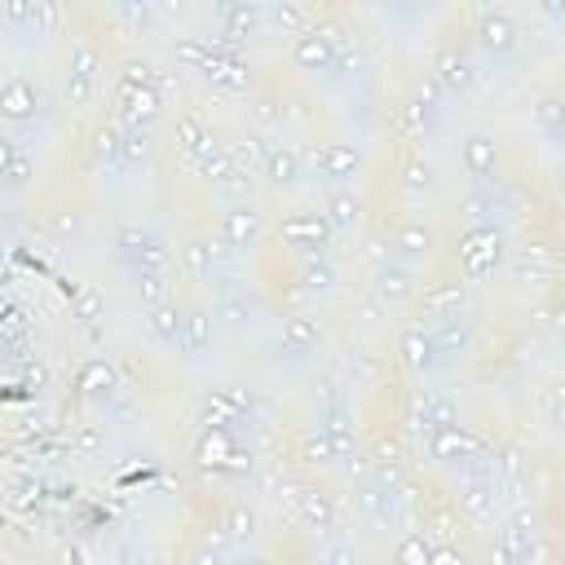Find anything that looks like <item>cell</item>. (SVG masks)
Segmentation results:
<instances>
[{"instance_id":"cell-1","label":"cell","mask_w":565,"mask_h":565,"mask_svg":"<svg viewBox=\"0 0 565 565\" xmlns=\"http://www.w3.org/2000/svg\"><path fill=\"white\" fill-rule=\"evenodd\" d=\"M503 234L494 225H468L459 247H455V260H459V278L463 282H486L494 278L499 260H503Z\"/></svg>"},{"instance_id":"cell-2","label":"cell","mask_w":565,"mask_h":565,"mask_svg":"<svg viewBox=\"0 0 565 565\" xmlns=\"http://www.w3.org/2000/svg\"><path fill=\"white\" fill-rule=\"evenodd\" d=\"M428 455L446 468H459V472H481L490 468V450L477 433H468L463 424L455 428H441V433H428Z\"/></svg>"},{"instance_id":"cell-3","label":"cell","mask_w":565,"mask_h":565,"mask_svg":"<svg viewBox=\"0 0 565 565\" xmlns=\"http://www.w3.org/2000/svg\"><path fill=\"white\" fill-rule=\"evenodd\" d=\"M265 234H269V221H265V212H260L252 199L230 203V207L221 212V221H216V238H221L230 252H252V247L265 243Z\"/></svg>"},{"instance_id":"cell-4","label":"cell","mask_w":565,"mask_h":565,"mask_svg":"<svg viewBox=\"0 0 565 565\" xmlns=\"http://www.w3.org/2000/svg\"><path fill=\"white\" fill-rule=\"evenodd\" d=\"M278 238L282 247H291L300 260H313V256H327V243L335 238L327 216L322 212H287L278 221Z\"/></svg>"},{"instance_id":"cell-5","label":"cell","mask_w":565,"mask_h":565,"mask_svg":"<svg viewBox=\"0 0 565 565\" xmlns=\"http://www.w3.org/2000/svg\"><path fill=\"white\" fill-rule=\"evenodd\" d=\"M115 247H119V256L132 265V274H137V269H146V274H168V269H172V252H168L163 238L150 234L146 225H119V230H115Z\"/></svg>"},{"instance_id":"cell-6","label":"cell","mask_w":565,"mask_h":565,"mask_svg":"<svg viewBox=\"0 0 565 565\" xmlns=\"http://www.w3.org/2000/svg\"><path fill=\"white\" fill-rule=\"evenodd\" d=\"M102 53L93 49V44H75L71 49V57H66V102H71V110H84L93 97H97V88H102Z\"/></svg>"},{"instance_id":"cell-7","label":"cell","mask_w":565,"mask_h":565,"mask_svg":"<svg viewBox=\"0 0 565 565\" xmlns=\"http://www.w3.org/2000/svg\"><path fill=\"white\" fill-rule=\"evenodd\" d=\"M371 296L384 305V309H402V305H415L419 300V274L393 256H384L371 274Z\"/></svg>"},{"instance_id":"cell-8","label":"cell","mask_w":565,"mask_h":565,"mask_svg":"<svg viewBox=\"0 0 565 565\" xmlns=\"http://www.w3.org/2000/svg\"><path fill=\"white\" fill-rule=\"evenodd\" d=\"M230 256H234V252H230L221 238L194 234V238L181 243V274L194 278V282H221V269H225Z\"/></svg>"},{"instance_id":"cell-9","label":"cell","mask_w":565,"mask_h":565,"mask_svg":"<svg viewBox=\"0 0 565 565\" xmlns=\"http://www.w3.org/2000/svg\"><path fill=\"white\" fill-rule=\"evenodd\" d=\"M40 110H44V93L31 75H9L0 84V124L26 128V124H35Z\"/></svg>"},{"instance_id":"cell-10","label":"cell","mask_w":565,"mask_h":565,"mask_svg":"<svg viewBox=\"0 0 565 565\" xmlns=\"http://www.w3.org/2000/svg\"><path fill=\"white\" fill-rule=\"evenodd\" d=\"M446 97H459V93H468L472 84H477V62L468 57V49L463 44H441L437 49V57H433V75H428Z\"/></svg>"},{"instance_id":"cell-11","label":"cell","mask_w":565,"mask_h":565,"mask_svg":"<svg viewBox=\"0 0 565 565\" xmlns=\"http://www.w3.org/2000/svg\"><path fill=\"white\" fill-rule=\"evenodd\" d=\"M459 168L477 190H490V181L499 172V141L490 132H468L459 141Z\"/></svg>"},{"instance_id":"cell-12","label":"cell","mask_w":565,"mask_h":565,"mask_svg":"<svg viewBox=\"0 0 565 565\" xmlns=\"http://www.w3.org/2000/svg\"><path fill=\"white\" fill-rule=\"evenodd\" d=\"M459 508H463V516L468 521H494V508H499V477H494V468H481V472H463V481H459Z\"/></svg>"},{"instance_id":"cell-13","label":"cell","mask_w":565,"mask_h":565,"mask_svg":"<svg viewBox=\"0 0 565 565\" xmlns=\"http://www.w3.org/2000/svg\"><path fill=\"white\" fill-rule=\"evenodd\" d=\"M437 256V230L424 221V216H406L397 230H393V260L402 265H424Z\"/></svg>"},{"instance_id":"cell-14","label":"cell","mask_w":565,"mask_h":565,"mask_svg":"<svg viewBox=\"0 0 565 565\" xmlns=\"http://www.w3.org/2000/svg\"><path fill=\"white\" fill-rule=\"evenodd\" d=\"M313 168H318V177L331 181V190H344V185L362 172V154H358V146H349V141H318Z\"/></svg>"},{"instance_id":"cell-15","label":"cell","mask_w":565,"mask_h":565,"mask_svg":"<svg viewBox=\"0 0 565 565\" xmlns=\"http://www.w3.org/2000/svg\"><path fill=\"white\" fill-rule=\"evenodd\" d=\"M472 35H477V49L490 53V57H508V53L521 44V31H516V22H512L503 9H481Z\"/></svg>"},{"instance_id":"cell-16","label":"cell","mask_w":565,"mask_h":565,"mask_svg":"<svg viewBox=\"0 0 565 565\" xmlns=\"http://www.w3.org/2000/svg\"><path fill=\"white\" fill-rule=\"evenodd\" d=\"M212 318H216V322H225L230 331H247V327H256V318H260V305H256V296H252L247 287L221 282V287H216V305H212Z\"/></svg>"},{"instance_id":"cell-17","label":"cell","mask_w":565,"mask_h":565,"mask_svg":"<svg viewBox=\"0 0 565 565\" xmlns=\"http://www.w3.org/2000/svg\"><path fill=\"white\" fill-rule=\"evenodd\" d=\"M358 512L371 530H388L397 516V490L388 486V477H371L358 486Z\"/></svg>"},{"instance_id":"cell-18","label":"cell","mask_w":565,"mask_h":565,"mask_svg":"<svg viewBox=\"0 0 565 565\" xmlns=\"http://www.w3.org/2000/svg\"><path fill=\"white\" fill-rule=\"evenodd\" d=\"M318 344H322V318H318V313H287V318H282L278 349H282L291 362L318 353Z\"/></svg>"},{"instance_id":"cell-19","label":"cell","mask_w":565,"mask_h":565,"mask_svg":"<svg viewBox=\"0 0 565 565\" xmlns=\"http://www.w3.org/2000/svg\"><path fill=\"white\" fill-rule=\"evenodd\" d=\"M0 22H9L18 35H44L49 26L62 22V9L57 4H44V0H9L0 4Z\"/></svg>"},{"instance_id":"cell-20","label":"cell","mask_w":565,"mask_h":565,"mask_svg":"<svg viewBox=\"0 0 565 565\" xmlns=\"http://www.w3.org/2000/svg\"><path fill=\"white\" fill-rule=\"evenodd\" d=\"M291 62L300 71H335V40L318 26H305L291 35Z\"/></svg>"},{"instance_id":"cell-21","label":"cell","mask_w":565,"mask_h":565,"mask_svg":"<svg viewBox=\"0 0 565 565\" xmlns=\"http://www.w3.org/2000/svg\"><path fill=\"white\" fill-rule=\"evenodd\" d=\"M216 349V318L207 305H190L181 313V353L185 358H207Z\"/></svg>"},{"instance_id":"cell-22","label":"cell","mask_w":565,"mask_h":565,"mask_svg":"<svg viewBox=\"0 0 565 565\" xmlns=\"http://www.w3.org/2000/svg\"><path fill=\"white\" fill-rule=\"evenodd\" d=\"M437 362V349H433V331L424 327V322H415V327H406L402 335H397V366L406 371V375H424L428 366Z\"/></svg>"},{"instance_id":"cell-23","label":"cell","mask_w":565,"mask_h":565,"mask_svg":"<svg viewBox=\"0 0 565 565\" xmlns=\"http://www.w3.org/2000/svg\"><path fill=\"white\" fill-rule=\"evenodd\" d=\"M260 177H265L274 190H291V185L305 177V150H296V146H282V141H269Z\"/></svg>"},{"instance_id":"cell-24","label":"cell","mask_w":565,"mask_h":565,"mask_svg":"<svg viewBox=\"0 0 565 565\" xmlns=\"http://www.w3.org/2000/svg\"><path fill=\"white\" fill-rule=\"evenodd\" d=\"M296 512H300V521H305L309 530H318V534H331V530H335V521H340L335 499H331L327 490H313V486L296 494Z\"/></svg>"},{"instance_id":"cell-25","label":"cell","mask_w":565,"mask_h":565,"mask_svg":"<svg viewBox=\"0 0 565 565\" xmlns=\"http://www.w3.org/2000/svg\"><path fill=\"white\" fill-rule=\"evenodd\" d=\"M322 216H327L331 234H349V230H358V221H362V199H358L349 185H344V190H327Z\"/></svg>"},{"instance_id":"cell-26","label":"cell","mask_w":565,"mask_h":565,"mask_svg":"<svg viewBox=\"0 0 565 565\" xmlns=\"http://www.w3.org/2000/svg\"><path fill=\"white\" fill-rule=\"evenodd\" d=\"M296 278H300V296H305V300H327V296L335 291V282H340V274H335V265H331L327 256L300 260Z\"/></svg>"},{"instance_id":"cell-27","label":"cell","mask_w":565,"mask_h":565,"mask_svg":"<svg viewBox=\"0 0 565 565\" xmlns=\"http://www.w3.org/2000/svg\"><path fill=\"white\" fill-rule=\"evenodd\" d=\"M181 305L177 300H163V305H150L146 309V331L150 340H159L163 349H181Z\"/></svg>"},{"instance_id":"cell-28","label":"cell","mask_w":565,"mask_h":565,"mask_svg":"<svg viewBox=\"0 0 565 565\" xmlns=\"http://www.w3.org/2000/svg\"><path fill=\"white\" fill-rule=\"evenodd\" d=\"M265 150H269V141L260 137V132H243V137H234L230 146H225V154H230V163L252 181V177H260V168H265Z\"/></svg>"},{"instance_id":"cell-29","label":"cell","mask_w":565,"mask_h":565,"mask_svg":"<svg viewBox=\"0 0 565 565\" xmlns=\"http://www.w3.org/2000/svg\"><path fill=\"white\" fill-rule=\"evenodd\" d=\"M433 331V349H437V362L441 358H459L472 349V322L468 318H450V322H437L428 327Z\"/></svg>"},{"instance_id":"cell-30","label":"cell","mask_w":565,"mask_h":565,"mask_svg":"<svg viewBox=\"0 0 565 565\" xmlns=\"http://www.w3.org/2000/svg\"><path fill=\"white\" fill-rule=\"evenodd\" d=\"M419 424H424L428 433L455 428V424H459V411H455L450 393H441V388H424V393H419Z\"/></svg>"},{"instance_id":"cell-31","label":"cell","mask_w":565,"mask_h":565,"mask_svg":"<svg viewBox=\"0 0 565 565\" xmlns=\"http://www.w3.org/2000/svg\"><path fill=\"white\" fill-rule=\"evenodd\" d=\"M221 530H225L230 543L247 547V543L256 539V530H260V516H256V508H247L243 499H234V503L225 508V516H221Z\"/></svg>"},{"instance_id":"cell-32","label":"cell","mask_w":565,"mask_h":565,"mask_svg":"<svg viewBox=\"0 0 565 565\" xmlns=\"http://www.w3.org/2000/svg\"><path fill=\"white\" fill-rule=\"evenodd\" d=\"M397 185L406 190V194H428L433 185H437V168H433V159H424V154H406L402 159V177H397Z\"/></svg>"},{"instance_id":"cell-33","label":"cell","mask_w":565,"mask_h":565,"mask_svg":"<svg viewBox=\"0 0 565 565\" xmlns=\"http://www.w3.org/2000/svg\"><path fill=\"white\" fill-rule=\"evenodd\" d=\"M494 207H499L494 190H477V185H472V190L459 199V212H463L468 225H494Z\"/></svg>"},{"instance_id":"cell-34","label":"cell","mask_w":565,"mask_h":565,"mask_svg":"<svg viewBox=\"0 0 565 565\" xmlns=\"http://www.w3.org/2000/svg\"><path fill=\"white\" fill-rule=\"evenodd\" d=\"M71 313H75L79 327H97V322L106 318V296H102L97 287H79L75 300H71Z\"/></svg>"},{"instance_id":"cell-35","label":"cell","mask_w":565,"mask_h":565,"mask_svg":"<svg viewBox=\"0 0 565 565\" xmlns=\"http://www.w3.org/2000/svg\"><path fill=\"white\" fill-rule=\"evenodd\" d=\"M313 565H358V547H353V539H349V534H327V539L318 543Z\"/></svg>"},{"instance_id":"cell-36","label":"cell","mask_w":565,"mask_h":565,"mask_svg":"<svg viewBox=\"0 0 565 565\" xmlns=\"http://www.w3.org/2000/svg\"><path fill=\"white\" fill-rule=\"evenodd\" d=\"M150 154V128H119V163L137 168Z\"/></svg>"},{"instance_id":"cell-37","label":"cell","mask_w":565,"mask_h":565,"mask_svg":"<svg viewBox=\"0 0 565 565\" xmlns=\"http://www.w3.org/2000/svg\"><path fill=\"white\" fill-rule=\"evenodd\" d=\"M428 556H433V547H428V539L419 530H406L397 539V547H393V565H428Z\"/></svg>"},{"instance_id":"cell-38","label":"cell","mask_w":565,"mask_h":565,"mask_svg":"<svg viewBox=\"0 0 565 565\" xmlns=\"http://www.w3.org/2000/svg\"><path fill=\"white\" fill-rule=\"evenodd\" d=\"M132 287H137V296H141L146 309L172 300V296H168V274H146V269H137V274H132Z\"/></svg>"},{"instance_id":"cell-39","label":"cell","mask_w":565,"mask_h":565,"mask_svg":"<svg viewBox=\"0 0 565 565\" xmlns=\"http://www.w3.org/2000/svg\"><path fill=\"white\" fill-rule=\"evenodd\" d=\"M71 450L84 455V459H97V455L106 450V428H102V424H79V428L71 433Z\"/></svg>"},{"instance_id":"cell-40","label":"cell","mask_w":565,"mask_h":565,"mask_svg":"<svg viewBox=\"0 0 565 565\" xmlns=\"http://www.w3.org/2000/svg\"><path fill=\"white\" fill-rule=\"evenodd\" d=\"M282 119H287V106L274 102V97H260V102L252 106V124H256V128H282Z\"/></svg>"},{"instance_id":"cell-41","label":"cell","mask_w":565,"mask_h":565,"mask_svg":"<svg viewBox=\"0 0 565 565\" xmlns=\"http://www.w3.org/2000/svg\"><path fill=\"white\" fill-rule=\"evenodd\" d=\"M93 159L97 163H119V128H97L93 132Z\"/></svg>"},{"instance_id":"cell-42","label":"cell","mask_w":565,"mask_h":565,"mask_svg":"<svg viewBox=\"0 0 565 565\" xmlns=\"http://www.w3.org/2000/svg\"><path fill=\"white\" fill-rule=\"evenodd\" d=\"M0 181H4V185H13V190H22V185L31 181V154H26V150H18V159L4 168V177H0Z\"/></svg>"},{"instance_id":"cell-43","label":"cell","mask_w":565,"mask_h":565,"mask_svg":"<svg viewBox=\"0 0 565 565\" xmlns=\"http://www.w3.org/2000/svg\"><path fill=\"white\" fill-rule=\"evenodd\" d=\"M185 565H225V556H221L212 543H199V547L185 556Z\"/></svg>"},{"instance_id":"cell-44","label":"cell","mask_w":565,"mask_h":565,"mask_svg":"<svg viewBox=\"0 0 565 565\" xmlns=\"http://www.w3.org/2000/svg\"><path fill=\"white\" fill-rule=\"evenodd\" d=\"M428 565H463V552H459L455 543H446V547H433Z\"/></svg>"},{"instance_id":"cell-45","label":"cell","mask_w":565,"mask_h":565,"mask_svg":"<svg viewBox=\"0 0 565 565\" xmlns=\"http://www.w3.org/2000/svg\"><path fill=\"white\" fill-rule=\"evenodd\" d=\"M13 159H18V146H13L4 132H0V177H4V168H9Z\"/></svg>"},{"instance_id":"cell-46","label":"cell","mask_w":565,"mask_h":565,"mask_svg":"<svg viewBox=\"0 0 565 565\" xmlns=\"http://www.w3.org/2000/svg\"><path fill=\"white\" fill-rule=\"evenodd\" d=\"M234 565H269V556H260V552H243Z\"/></svg>"}]
</instances>
